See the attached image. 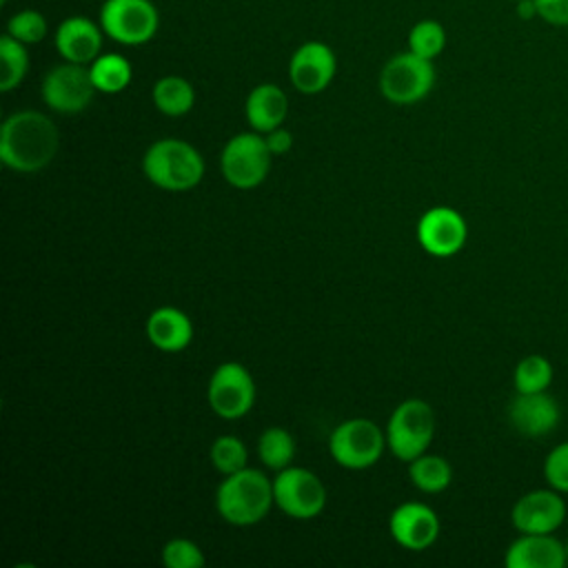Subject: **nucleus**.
Masks as SVG:
<instances>
[{"label":"nucleus","instance_id":"f257e3e1","mask_svg":"<svg viewBox=\"0 0 568 568\" xmlns=\"http://www.w3.org/2000/svg\"><path fill=\"white\" fill-rule=\"evenodd\" d=\"M60 144V135L49 115L24 109L11 113L0 129V160L4 166L31 173L44 169Z\"/></svg>","mask_w":568,"mask_h":568},{"label":"nucleus","instance_id":"f03ea898","mask_svg":"<svg viewBox=\"0 0 568 568\" xmlns=\"http://www.w3.org/2000/svg\"><path fill=\"white\" fill-rule=\"evenodd\" d=\"M271 504H275L273 481H268L262 470L248 466L226 475L215 493L217 513L235 526L257 524L266 517Z\"/></svg>","mask_w":568,"mask_h":568},{"label":"nucleus","instance_id":"7ed1b4c3","mask_svg":"<svg viewBox=\"0 0 568 568\" xmlns=\"http://www.w3.org/2000/svg\"><path fill=\"white\" fill-rule=\"evenodd\" d=\"M144 175L164 191H189L204 175V160L195 146L178 138L153 142L142 158Z\"/></svg>","mask_w":568,"mask_h":568},{"label":"nucleus","instance_id":"20e7f679","mask_svg":"<svg viewBox=\"0 0 568 568\" xmlns=\"http://www.w3.org/2000/svg\"><path fill=\"white\" fill-rule=\"evenodd\" d=\"M435 435V413L424 399H404L388 417L386 446L397 459L413 462Z\"/></svg>","mask_w":568,"mask_h":568},{"label":"nucleus","instance_id":"39448f33","mask_svg":"<svg viewBox=\"0 0 568 568\" xmlns=\"http://www.w3.org/2000/svg\"><path fill=\"white\" fill-rule=\"evenodd\" d=\"M100 27L113 42L140 47L155 38L160 11L151 0H104L100 7Z\"/></svg>","mask_w":568,"mask_h":568},{"label":"nucleus","instance_id":"423d86ee","mask_svg":"<svg viewBox=\"0 0 568 568\" xmlns=\"http://www.w3.org/2000/svg\"><path fill=\"white\" fill-rule=\"evenodd\" d=\"M435 84L433 60L404 51L386 60L379 73V91L393 104H415L424 100Z\"/></svg>","mask_w":568,"mask_h":568},{"label":"nucleus","instance_id":"0eeeda50","mask_svg":"<svg viewBox=\"0 0 568 568\" xmlns=\"http://www.w3.org/2000/svg\"><path fill=\"white\" fill-rule=\"evenodd\" d=\"M386 446V433L366 417H353L335 426L328 437L331 457L351 470H362L373 466Z\"/></svg>","mask_w":568,"mask_h":568},{"label":"nucleus","instance_id":"6e6552de","mask_svg":"<svg viewBox=\"0 0 568 568\" xmlns=\"http://www.w3.org/2000/svg\"><path fill=\"white\" fill-rule=\"evenodd\" d=\"M271 155L266 140L260 133H237L222 149V175L235 189H253L266 180Z\"/></svg>","mask_w":568,"mask_h":568},{"label":"nucleus","instance_id":"1a4fd4ad","mask_svg":"<svg viewBox=\"0 0 568 568\" xmlns=\"http://www.w3.org/2000/svg\"><path fill=\"white\" fill-rule=\"evenodd\" d=\"M273 497L280 510L293 519H313L326 504V488L315 473L300 466L277 470L273 479Z\"/></svg>","mask_w":568,"mask_h":568},{"label":"nucleus","instance_id":"9d476101","mask_svg":"<svg viewBox=\"0 0 568 568\" xmlns=\"http://www.w3.org/2000/svg\"><path fill=\"white\" fill-rule=\"evenodd\" d=\"M95 91L98 89L91 80L89 67L67 60L53 67L42 80V100L58 113L84 111L91 104Z\"/></svg>","mask_w":568,"mask_h":568},{"label":"nucleus","instance_id":"9b49d317","mask_svg":"<svg viewBox=\"0 0 568 568\" xmlns=\"http://www.w3.org/2000/svg\"><path fill=\"white\" fill-rule=\"evenodd\" d=\"M206 397L215 415L224 419H237L253 408L255 382L242 364L224 362L213 371Z\"/></svg>","mask_w":568,"mask_h":568},{"label":"nucleus","instance_id":"f8f14e48","mask_svg":"<svg viewBox=\"0 0 568 568\" xmlns=\"http://www.w3.org/2000/svg\"><path fill=\"white\" fill-rule=\"evenodd\" d=\"M337 73L335 51L320 40L302 42L288 62L291 84L306 95H315L324 91Z\"/></svg>","mask_w":568,"mask_h":568},{"label":"nucleus","instance_id":"ddd939ff","mask_svg":"<svg viewBox=\"0 0 568 568\" xmlns=\"http://www.w3.org/2000/svg\"><path fill=\"white\" fill-rule=\"evenodd\" d=\"M466 220L450 206H433L417 222L422 248L435 257H450L466 244Z\"/></svg>","mask_w":568,"mask_h":568},{"label":"nucleus","instance_id":"4468645a","mask_svg":"<svg viewBox=\"0 0 568 568\" xmlns=\"http://www.w3.org/2000/svg\"><path fill=\"white\" fill-rule=\"evenodd\" d=\"M513 526L519 532H555L566 519V504L559 490H530L513 506Z\"/></svg>","mask_w":568,"mask_h":568},{"label":"nucleus","instance_id":"2eb2a0df","mask_svg":"<svg viewBox=\"0 0 568 568\" xmlns=\"http://www.w3.org/2000/svg\"><path fill=\"white\" fill-rule=\"evenodd\" d=\"M104 36L106 33L102 31L100 22H93L87 16H71L55 27L53 44L62 60L75 64H91L102 51Z\"/></svg>","mask_w":568,"mask_h":568},{"label":"nucleus","instance_id":"dca6fc26","mask_svg":"<svg viewBox=\"0 0 568 568\" xmlns=\"http://www.w3.org/2000/svg\"><path fill=\"white\" fill-rule=\"evenodd\" d=\"M388 528L399 546L408 550H424L437 539L439 519L430 506L406 501L390 513Z\"/></svg>","mask_w":568,"mask_h":568},{"label":"nucleus","instance_id":"f3484780","mask_svg":"<svg viewBox=\"0 0 568 568\" xmlns=\"http://www.w3.org/2000/svg\"><path fill=\"white\" fill-rule=\"evenodd\" d=\"M504 561L508 568H564L568 552L552 532H521L508 546Z\"/></svg>","mask_w":568,"mask_h":568},{"label":"nucleus","instance_id":"a211bd4d","mask_svg":"<svg viewBox=\"0 0 568 568\" xmlns=\"http://www.w3.org/2000/svg\"><path fill=\"white\" fill-rule=\"evenodd\" d=\"M508 419L517 433L526 437L548 435L559 422V406L546 393H517L508 406Z\"/></svg>","mask_w":568,"mask_h":568},{"label":"nucleus","instance_id":"6ab92c4d","mask_svg":"<svg viewBox=\"0 0 568 568\" xmlns=\"http://www.w3.org/2000/svg\"><path fill=\"white\" fill-rule=\"evenodd\" d=\"M244 113H246L248 124L257 133H268V131L282 126V122L286 120L288 98L277 84L262 82V84L253 87L251 93L246 95Z\"/></svg>","mask_w":568,"mask_h":568},{"label":"nucleus","instance_id":"aec40b11","mask_svg":"<svg viewBox=\"0 0 568 568\" xmlns=\"http://www.w3.org/2000/svg\"><path fill=\"white\" fill-rule=\"evenodd\" d=\"M146 335L155 348L175 353L189 346L193 337V324L180 308L160 306L146 320Z\"/></svg>","mask_w":568,"mask_h":568},{"label":"nucleus","instance_id":"412c9836","mask_svg":"<svg viewBox=\"0 0 568 568\" xmlns=\"http://www.w3.org/2000/svg\"><path fill=\"white\" fill-rule=\"evenodd\" d=\"M153 104L160 113L180 118L189 113L195 104V89L193 84L182 75H162L151 91Z\"/></svg>","mask_w":568,"mask_h":568},{"label":"nucleus","instance_id":"4be33fe9","mask_svg":"<svg viewBox=\"0 0 568 568\" xmlns=\"http://www.w3.org/2000/svg\"><path fill=\"white\" fill-rule=\"evenodd\" d=\"M91 80L100 93H120L131 84V62L120 53H100L89 64Z\"/></svg>","mask_w":568,"mask_h":568},{"label":"nucleus","instance_id":"5701e85b","mask_svg":"<svg viewBox=\"0 0 568 568\" xmlns=\"http://www.w3.org/2000/svg\"><path fill=\"white\" fill-rule=\"evenodd\" d=\"M29 71L27 44L13 36H0V91L16 89Z\"/></svg>","mask_w":568,"mask_h":568},{"label":"nucleus","instance_id":"b1692460","mask_svg":"<svg viewBox=\"0 0 568 568\" xmlns=\"http://www.w3.org/2000/svg\"><path fill=\"white\" fill-rule=\"evenodd\" d=\"M408 475H410V481L419 490H424V493H439V490H444L450 484L453 468H450V464L444 457L422 453L419 457H415L410 462Z\"/></svg>","mask_w":568,"mask_h":568},{"label":"nucleus","instance_id":"393cba45","mask_svg":"<svg viewBox=\"0 0 568 568\" xmlns=\"http://www.w3.org/2000/svg\"><path fill=\"white\" fill-rule=\"evenodd\" d=\"M257 455L266 468L282 470L291 466L295 457V439L280 426L266 428L257 439Z\"/></svg>","mask_w":568,"mask_h":568},{"label":"nucleus","instance_id":"a878e982","mask_svg":"<svg viewBox=\"0 0 568 568\" xmlns=\"http://www.w3.org/2000/svg\"><path fill=\"white\" fill-rule=\"evenodd\" d=\"M444 47H446V29L439 20L424 18L413 24L408 33V51L426 60H435L444 51Z\"/></svg>","mask_w":568,"mask_h":568},{"label":"nucleus","instance_id":"bb28decb","mask_svg":"<svg viewBox=\"0 0 568 568\" xmlns=\"http://www.w3.org/2000/svg\"><path fill=\"white\" fill-rule=\"evenodd\" d=\"M515 388L517 393H539L552 382V366L544 355H528L515 366Z\"/></svg>","mask_w":568,"mask_h":568},{"label":"nucleus","instance_id":"cd10ccee","mask_svg":"<svg viewBox=\"0 0 568 568\" xmlns=\"http://www.w3.org/2000/svg\"><path fill=\"white\" fill-rule=\"evenodd\" d=\"M246 459H248L246 446L235 435H222L211 446V462L222 475H231L246 468Z\"/></svg>","mask_w":568,"mask_h":568},{"label":"nucleus","instance_id":"c85d7f7f","mask_svg":"<svg viewBox=\"0 0 568 568\" xmlns=\"http://www.w3.org/2000/svg\"><path fill=\"white\" fill-rule=\"evenodd\" d=\"M47 31H49L47 18L38 9H22L9 18L4 33L13 36L24 44H38L44 40Z\"/></svg>","mask_w":568,"mask_h":568},{"label":"nucleus","instance_id":"c756f323","mask_svg":"<svg viewBox=\"0 0 568 568\" xmlns=\"http://www.w3.org/2000/svg\"><path fill=\"white\" fill-rule=\"evenodd\" d=\"M162 561L169 568H202L206 559H204V552L200 550V546L195 541L184 539V537H175V539L164 544Z\"/></svg>","mask_w":568,"mask_h":568},{"label":"nucleus","instance_id":"7c9ffc66","mask_svg":"<svg viewBox=\"0 0 568 568\" xmlns=\"http://www.w3.org/2000/svg\"><path fill=\"white\" fill-rule=\"evenodd\" d=\"M544 477L550 488L568 493V442L555 446L544 462Z\"/></svg>","mask_w":568,"mask_h":568},{"label":"nucleus","instance_id":"2f4dec72","mask_svg":"<svg viewBox=\"0 0 568 568\" xmlns=\"http://www.w3.org/2000/svg\"><path fill=\"white\" fill-rule=\"evenodd\" d=\"M537 18L552 27H568V0H532Z\"/></svg>","mask_w":568,"mask_h":568},{"label":"nucleus","instance_id":"473e14b6","mask_svg":"<svg viewBox=\"0 0 568 568\" xmlns=\"http://www.w3.org/2000/svg\"><path fill=\"white\" fill-rule=\"evenodd\" d=\"M264 140H266V146H268V151H271L273 155H282V153L291 151V146H293V135H291V131L284 129V126H277V129L268 131V133L264 135Z\"/></svg>","mask_w":568,"mask_h":568},{"label":"nucleus","instance_id":"72a5a7b5","mask_svg":"<svg viewBox=\"0 0 568 568\" xmlns=\"http://www.w3.org/2000/svg\"><path fill=\"white\" fill-rule=\"evenodd\" d=\"M566 552H568V541H566Z\"/></svg>","mask_w":568,"mask_h":568},{"label":"nucleus","instance_id":"f704fd0d","mask_svg":"<svg viewBox=\"0 0 568 568\" xmlns=\"http://www.w3.org/2000/svg\"><path fill=\"white\" fill-rule=\"evenodd\" d=\"M513 2H519V0H513Z\"/></svg>","mask_w":568,"mask_h":568}]
</instances>
